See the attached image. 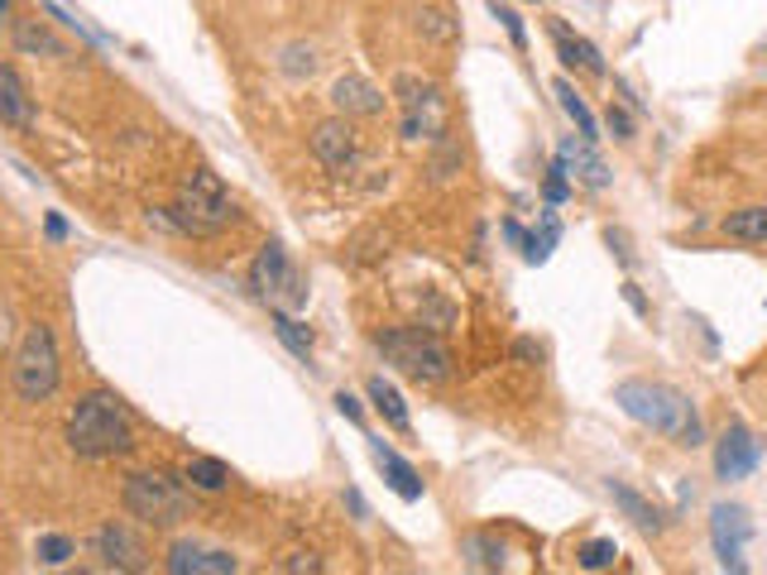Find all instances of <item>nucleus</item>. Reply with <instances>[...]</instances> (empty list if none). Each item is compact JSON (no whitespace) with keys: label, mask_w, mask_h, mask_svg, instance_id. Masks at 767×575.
I'll list each match as a JSON object with an SVG mask.
<instances>
[{"label":"nucleus","mask_w":767,"mask_h":575,"mask_svg":"<svg viewBox=\"0 0 767 575\" xmlns=\"http://www.w3.org/2000/svg\"><path fill=\"white\" fill-rule=\"evenodd\" d=\"M610 494H614V504L624 508V518L633 522V528L638 532H647V538H657V532H667V514L663 508H657L653 499H647V494H638L633 485H624V480H610Z\"/></svg>","instance_id":"obj_16"},{"label":"nucleus","mask_w":767,"mask_h":575,"mask_svg":"<svg viewBox=\"0 0 767 575\" xmlns=\"http://www.w3.org/2000/svg\"><path fill=\"white\" fill-rule=\"evenodd\" d=\"M369 455H375V465L383 470V480H389V489L399 494L403 504H418L422 499V480H418V470L403 461L393 447H383V441H369Z\"/></svg>","instance_id":"obj_18"},{"label":"nucleus","mask_w":767,"mask_h":575,"mask_svg":"<svg viewBox=\"0 0 767 575\" xmlns=\"http://www.w3.org/2000/svg\"><path fill=\"white\" fill-rule=\"evenodd\" d=\"M336 413L346 417V422L365 427V408H360V398H355V394H346V388H341V394H336Z\"/></svg>","instance_id":"obj_34"},{"label":"nucleus","mask_w":767,"mask_h":575,"mask_svg":"<svg viewBox=\"0 0 767 575\" xmlns=\"http://www.w3.org/2000/svg\"><path fill=\"white\" fill-rule=\"evenodd\" d=\"M576 561H580V571H610L619 561V542L614 538H594V542L580 546Z\"/></svg>","instance_id":"obj_28"},{"label":"nucleus","mask_w":767,"mask_h":575,"mask_svg":"<svg viewBox=\"0 0 767 575\" xmlns=\"http://www.w3.org/2000/svg\"><path fill=\"white\" fill-rule=\"evenodd\" d=\"M753 522L738 504H715L710 508V542H715V556L724 571H744V542H748Z\"/></svg>","instance_id":"obj_10"},{"label":"nucleus","mask_w":767,"mask_h":575,"mask_svg":"<svg viewBox=\"0 0 767 575\" xmlns=\"http://www.w3.org/2000/svg\"><path fill=\"white\" fill-rule=\"evenodd\" d=\"M720 230L744 245H767V206H738L720 221Z\"/></svg>","instance_id":"obj_21"},{"label":"nucleus","mask_w":767,"mask_h":575,"mask_svg":"<svg viewBox=\"0 0 767 575\" xmlns=\"http://www.w3.org/2000/svg\"><path fill=\"white\" fill-rule=\"evenodd\" d=\"M460 552H466V561L475 571H499V566H504V546H499L494 538H485V532H470V538L460 542Z\"/></svg>","instance_id":"obj_26"},{"label":"nucleus","mask_w":767,"mask_h":575,"mask_svg":"<svg viewBox=\"0 0 767 575\" xmlns=\"http://www.w3.org/2000/svg\"><path fill=\"white\" fill-rule=\"evenodd\" d=\"M763 461V447L753 441V431L744 422H730L724 427V437L715 441V475L720 480H744L753 475Z\"/></svg>","instance_id":"obj_12"},{"label":"nucleus","mask_w":767,"mask_h":575,"mask_svg":"<svg viewBox=\"0 0 767 575\" xmlns=\"http://www.w3.org/2000/svg\"><path fill=\"white\" fill-rule=\"evenodd\" d=\"M504 240H509V245H519V250L527 245V235H523V226H519V221H504Z\"/></svg>","instance_id":"obj_37"},{"label":"nucleus","mask_w":767,"mask_h":575,"mask_svg":"<svg viewBox=\"0 0 767 575\" xmlns=\"http://www.w3.org/2000/svg\"><path fill=\"white\" fill-rule=\"evenodd\" d=\"M562 240V221L557 216H542V230L537 235H527V245H523V259L527 264H547V255H552V245Z\"/></svg>","instance_id":"obj_27"},{"label":"nucleus","mask_w":767,"mask_h":575,"mask_svg":"<svg viewBox=\"0 0 767 575\" xmlns=\"http://www.w3.org/2000/svg\"><path fill=\"white\" fill-rule=\"evenodd\" d=\"M91 546H97L105 571H144V561H149V546H144L125 522H105V528H97Z\"/></svg>","instance_id":"obj_13"},{"label":"nucleus","mask_w":767,"mask_h":575,"mask_svg":"<svg viewBox=\"0 0 767 575\" xmlns=\"http://www.w3.org/2000/svg\"><path fill=\"white\" fill-rule=\"evenodd\" d=\"M619 293H624V303H629L633 312H638V317H647V312H653V307H647V297L638 293V283H624V288H619Z\"/></svg>","instance_id":"obj_35"},{"label":"nucleus","mask_w":767,"mask_h":575,"mask_svg":"<svg viewBox=\"0 0 767 575\" xmlns=\"http://www.w3.org/2000/svg\"><path fill=\"white\" fill-rule=\"evenodd\" d=\"M10 15V0H0V20H5Z\"/></svg>","instance_id":"obj_39"},{"label":"nucleus","mask_w":767,"mask_h":575,"mask_svg":"<svg viewBox=\"0 0 767 575\" xmlns=\"http://www.w3.org/2000/svg\"><path fill=\"white\" fill-rule=\"evenodd\" d=\"M332 101L341 115H379L383 111V91L375 82H365V77H341V82L332 87Z\"/></svg>","instance_id":"obj_19"},{"label":"nucleus","mask_w":767,"mask_h":575,"mask_svg":"<svg viewBox=\"0 0 767 575\" xmlns=\"http://www.w3.org/2000/svg\"><path fill=\"white\" fill-rule=\"evenodd\" d=\"M174 575H235L241 571V561L231 552H221V546H207V542H174L168 546V561H164Z\"/></svg>","instance_id":"obj_14"},{"label":"nucleus","mask_w":767,"mask_h":575,"mask_svg":"<svg viewBox=\"0 0 767 575\" xmlns=\"http://www.w3.org/2000/svg\"><path fill=\"white\" fill-rule=\"evenodd\" d=\"M249 288H255V297L269 312L274 307H279V312H302V307H308V279L298 273V264L288 259V250L279 240H269L255 255V264H249Z\"/></svg>","instance_id":"obj_7"},{"label":"nucleus","mask_w":767,"mask_h":575,"mask_svg":"<svg viewBox=\"0 0 767 575\" xmlns=\"http://www.w3.org/2000/svg\"><path fill=\"white\" fill-rule=\"evenodd\" d=\"M552 91H557V101H562V111L566 115H571V121H576V135L580 139H600V121H594V115H590V106H586V101H580V91L571 87V82H566V77H557V82H552Z\"/></svg>","instance_id":"obj_22"},{"label":"nucleus","mask_w":767,"mask_h":575,"mask_svg":"<svg viewBox=\"0 0 767 575\" xmlns=\"http://www.w3.org/2000/svg\"><path fill=\"white\" fill-rule=\"evenodd\" d=\"M614 403L624 408V417L633 422L663 431L671 437L677 447H705V422H700V408L691 398L681 394V388L671 384H653V379H624V384L614 388Z\"/></svg>","instance_id":"obj_1"},{"label":"nucleus","mask_w":767,"mask_h":575,"mask_svg":"<svg viewBox=\"0 0 767 575\" xmlns=\"http://www.w3.org/2000/svg\"><path fill=\"white\" fill-rule=\"evenodd\" d=\"M399 97V129L403 139H442L446 135V97L427 77H399L393 82Z\"/></svg>","instance_id":"obj_8"},{"label":"nucleus","mask_w":767,"mask_h":575,"mask_svg":"<svg viewBox=\"0 0 767 575\" xmlns=\"http://www.w3.org/2000/svg\"><path fill=\"white\" fill-rule=\"evenodd\" d=\"M533 5H537V0H533Z\"/></svg>","instance_id":"obj_40"},{"label":"nucleus","mask_w":767,"mask_h":575,"mask_svg":"<svg viewBox=\"0 0 767 575\" xmlns=\"http://www.w3.org/2000/svg\"><path fill=\"white\" fill-rule=\"evenodd\" d=\"M557 168L566 178H571V188L580 182V188H590V192H604L614 182V173H610V164L600 159V149H594L590 139H580V135H566L562 144H557Z\"/></svg>","instance_id":"obj_9"},{"label":"nucleus","mask_w":767,"mask_h":575,"mask_svg":"<svg viewBox=\"0 0 767 575\" xmlns=\"http://www.w3.org/2000/svg\"><path fill=\"white\" fill-rule=\"evenodd\" d=\"M547 34H552V44H557V58H562L571 72L604 77V58H600V48H594L590 38H580L566 20H547Z\"/></svg>","instance_id":"obj_15"},{"label":"nucleus","mask_w":767,"mask_h":575,"mask_svg":"<svg viewBox=\"0 0 767 575\" xmlns=\"http://www.w3.org/2000/svg\"><path fill=\"white\" fill-rule=\"evenodd\" d=\"M375 346L413 384H446L452 379V350L436 341V331H427V326H393V331L375 336Z\"/></svg>","instance_id":"obj_4"},{"label":"nucleus","mask_w":767,"mask_h":575,"mask_svg":"<svg viewBox=\"0 0 767 575\" xmlns=\"http://www.w3.org/2000/svg\"><path fill=\"white\" fill-rule=\"evenodd\" d=\"M44 230H48V240H63V235H68V221H63V216H48Z\"/></svg>","instance_id":"obj_38"},{"label":"nucleus","mask_w":767,"mask_h":575,"mask_svg":"<svg viewBox=\"0 0 767 575\" xmlns=\"http://www.w3.org/2000/svg\"><path fill=\"white\" fill-rule=\"evenodd\" d=\"M34 556L44 561V566H68V556H77L73 538H63V532H44V538L34 542Z\"/></svg>","instance_id":"obj_29"},{"label":"nucleus","mask_w":767,"mask_h":575,"mask_svg":"<svg viewBox=\"0 0 767 575\" xmlns=\"http://www.w3.org/2000/svg\"><path fill=\"white\" fill-rule=\"evenodd\" d=\"M68 447L87 461H111L135 447V417L115 394H87L68 413Z\"/></svg>","instance_id":"obj_2"},{"label":"nucleus","mask_w":767,"mask_h":575,"mask_svg":"<svg viewBox=\"0 0 767 575\" xmlns=\"http://www.w3.org/2000/svg\"><path fill=\"white\" fill-rule=\"evenodd\" d=\"M121 504L130 518L144 522V528H178V522H188V514H192L188 489H182L174 475H164V470H135V475H125Z\"/></svg>","instance_id":"obj_5"},{"label":"nucleus","mask_w":767,"mask_h":575,"mask_svg":"<svg viewBox=\"0 0 767 575\" xmlns=\"http://www.w3.org/2000/svg\"><path fill=\"white\" fill-rule=\"evenodd\" d=\"M182 480H188L192 489H202V494H216V489L231 485V470L221 461H211V455H192V461L182 465Z\"/></svg>","instance_id":"obj_24"},{"label":"nucleus","mask_w":767,"mask_h":575,"mask_svg":"<svg viewBox=\"0 0 767 575\" xmlns=\"http://www.w3.org/2000/svg\"><path fill=\"white\" fill-rule=\"evenodd\" d=\"M269 317H274V336H279V341L293 350L298 360H312V331H308V326H302L293 312H279V307H274Z\"/></svg>","instance_id":"obj_25"},{"label":"nucleus","mask_w":767,"mask_h":575,"mask_svg":"<svg viewBox=\"0 0 767 575\" xmlns=\"http://www.w3.org/2000/svg\"><path fill=\"white\" fill-rule=\"evenodd\" d=\"M542 198H547V206H562L566 198H571V178L562 173L557 164H552V173H547V182H542Z\"/></svg>","instance_id":"obj_32"},{"label":"nucleus","mask_w":767,"mask_h":575,"mask_svg":"<svg viewBox=\"0 0 767 575\" xmlns=\"http://www.w3.org/2000/svg\"><path fill=\"white\" fill-rule=\"evenodd\" d=\"M10 379H15L20 398H30V403L53 398V388H58V379H63V360H58V341H53V326H44V322L24 326L15 364H10Z\"/></svg>","instance_id":"obj_6"},{"label":"nucleus","mask_w":767,"mask_h":575,"mask_svg":"<svg viewBox=\"0 0 767 575\" xmlns=\"http://www.w3.org/2000/svg\"><path fill=\"white\" fill-rule=\"evenodd\" d=\"M489 15H494L499 24H504V34L513 38V48H527V30H523V20H519V10H509V5H499V0H489Z\"/></svg>","instance_id":"obj_30"},{"label":"nucleus","mask_w":767,"mask_h":575,"mask_svg":"<svg viewBox=\"0 0 767 575\" xmlns=\"http://www.w3.org/2000/svg\"><path fill=\"white\" fill-rule=\"evenodd\" d=\"M604 125H610V135H614V139H633V135H638V129H633V115H629L624 101H610V111H604Z\"/></svg>","instance_id":"obj_31"},{"label":"nucleus","mask_w":767,"mask_h":575,"mask_svg":"<svg viewBox=\"0 0 767 575\" xmlns=\"http://www.w3.org/2000/svg\"><path fill=\"white\" fill-rule=\"evenodd\" d=\"M422 30H427V38H436V44H452L456 38V24H446V15H436V10H422Z\"/></svg>","instance_id":"obj_33"},{"label":"nucleus","mask_w":767,"mask_h":575,"mask_svg":"<svg viewBox=\"0 0 767 575\" xmlns=\"http://www.w3.org/2000/svg\"><path fill=\"white\" fill-rule=\"evenodd\" d=\"M231 221H235V202H231L226 182L211 173V168H192V173L182 178L174 206H168V226L182 235H216V230H226Z\"/></svg>","instance_id":"obj_3"},{"label":"nucleus","mask_w":767,"mask_h":575,"mask_svg":"<svg viewBox=\"0 0 767 575\" xmlns=\"http://www.w3.org/2000/svg\"><path fill=\"white\" fill-rule=\"evenodd\" d=\"M369 403H375L379 417H383V422H389L393 431H403V437H408V431H413V417H408V403H403V394L389 384V379H369Z\"/></svg>","instance_id":"obj_20"},{"label":"nucleus","mask_w":767,"mask_h":575,"mask_svg":"<svg viewBox=\"0 0 767 575\" xmlns=\"http://www.w3.org/2000/svg\"><path fill=\"white\" fill-rule=\"evenodd\" d=\"M0 121L15 125V129H30L34 125V97L24 87V77L0 58Z\"/></svg>","instance_id":"obj_17"},{"label":"nucleus","mask_w":767,"mask_h":575,"mask_svg":"<svg viewBox=\"0 0 767 575\" xmlns=\"http://www.w3.org/2000/svg\"><path fill=\"white\" fill-rule=\"evenodd\" d=\"M312 154L322 168H332V173H351L355 159H360V135L351 129V121H322L312 129Z\"/></svg>","instance_id":"obj_11"},{"label":"nucleus","mask_w":767,"mask_h":575,"mask_svg":"<svg viewBox=\"0 0 767 575\" xmlns=\"http://www.w3.org/2000/svg\"><path fill=\"white\" fill-rule=\"evenodd\" d=\"M279 571H322V561H316L312 552H298L293 561H279Z\"/></svg>","instance_id":"obj_36"},{"label":"nucleus","mask_w":767,"mask_h":575,"mask_svg":"<svg viewBox=\"0 0 767 575\" xmlns=\"http://www.w3.org/2000/svg\"><path fill=\"white\" fill-rule=\"evenodd\" d=\"M15 48L20 54H44V58H63V38H53L38 20H15Z\"/></svg>","instance_id":"obj_23"}]
</instances>
